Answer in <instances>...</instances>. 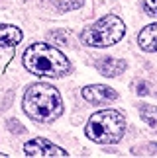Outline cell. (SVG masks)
Segmentation results:
<instances>
[{"instance_id": "1", "label": "cell", "mask_w": 157, "mask_h": 158, "mask_svg": "<svg viewBox=\"0 0 157 158\" xmlns=\"http://www.w3.org/2000/svg\"><path fill=\"white\" fill-rule=\"evenodd\" d=\"M24 66L35 76L59 78L71 70L69 59L47 43H34L24 53Z\"/></svg>"}, {"instance_id": "2", "label": "cell", "mask_w": 157, "mask_h": 158, "mask_svg": "<svg viewBox=\"0 0 157 158\" xmlns=\"http://www.w3.org/2000/svg\"><path fill=\"white\" fill-rule=\"evenodd\" d=\"M24 111L34 121L49 123L63 113L61 94L49 84H34L24 96Z\"/></svg>"}, {"instance_id": "3", "label": "cell", "mask_w": 157, "mask_h": 158, "mask_svg": "<svg viewBox=\"0 0 157 158\" xmlns=\"http://www.w3.org/2000/svg\"><path fill=\"white\" fill-rule=\"evenodd\" d=\"M87 137L100 144H112L118 143L126 133V119L116 109H104L94 113L87 123Z\"/></svg>"}, {"instance_id": "4", "label": "cell", "mask_w": 157, "mask_h": 158, "mask_svg": "<svg viewBox=\"0 0 157 158\" xmlns=\"http://www.w3.org/2000/svg\"><path fill=\"white\" fill-rule=\"evenodd\" d=\"M126 33V26L118 16L108 14L100 18L98 22H94L92 26L83 29L81 41L88 47H110L116 45Z\"/></svg>"}, {"instance_id": "5", "label": "cell", "mask_w": 157, "mask_h": 158, "mask_svg": "<svg viewBox=\"0 0 157 158\" xmlns=\"http://www.w3.org/2000/svg\"><path fill=\"white\" fill-rule=\"evenodd\" d=\"M24 154L26 156H38V158H51V156L63 158V156H67V152L61 147H55L53 143L45 141V139H32L29 143H26Z\"/></svg>"}, {"instance_id": "6", "label": "cell", "mask_w": 157, "mask_h": 158, "mask_svg": "<svg viewBox=\"0 0 157 158\" xmlns=\"http://www.w3.org/2000/svg\"><path fill=\"white\" fill-rule=\"evenodd\" d=\"M83 98L92 104H110L118 98V92L104 84H94V86H84L83 88Z\"/></svg>"}, {"instance_id": "7", "label": "cell", "mask_w": 157, "mask_h": 158, "mask_svg": "<svg viewBox=\"0 0 157 158\" xmlns=\"http://www.w3.org/2000/svg\"><path fill=\"white\" fill-rule=\"evenodd\" d=\"M137 43L143 51L147 53H155L157 51V23H151V26L143 27L140 35H137Z\"/></svg>"}, {"instance_id": "8", "label": "cell", "mask_w": 157, "mask_h": 158, "mask_svg": "<svg viewBox=\"0 0 157 158\" xmlns=\"http://www.w3.org/2000/svg\"><path fill=\"white\" fill-rule=\"evenodd\" d=\"M22 41V29L10 23H0V47H16Z\"/></svg>"}, {"instance_id": "9", "label": "cell", "mask_w": 157, "mask_h": 158, "mask_svg": "<svg viewBox=\"0 0 157 158\" xmlns=\"http://www.w3.org/2000/svg\"><path fill=\"white\" fill-rule=\"evenodd\" d=\"M98 69H100V72L104 76L114 78V76H118V74H122V72H124L126 63H124V60H120V59H114V57H106L98 64Z\"/></svg>"}, {"instance_id": "10", "label": "cell", "mask_w": 157, "mask_h": 158, "mask_svg": "<svg viewBox=\"0 0 157 158\" xmlns=\"http://www.w3.org/2000/svg\"><path fill=\"white\" fill-rule=\"evenodd\" d=\"M53 6L57 10H63V12H69V10H77L83 6V0H51Z\"/></svg>"}, {"instance_id": "11", "label": "cell", "mask_w": 157, "mask_h": 158, "mask_svg": "<svg viewBox=\"0 0 157 158\" xmlns=\"http://www.w3.org/2000/svg\"><path fill=\"white\" fill-rule=\"evenodd\" d=\"M140 113H141V119L147 121L149 125H157V107H153V106H143L140 109Z\"/></svg>"}, {"instance_id": "12", "label": "cell", "mask_w": 157, "mask_h": 158, "mask_svg": "<svg viewBox=\"0 0 157 158\" xmlns=\"http://www.w3.org/2000/svg\"><path fill=\"white\" fill-rule=\"evenodd\" d=\"M143 10L149 16H157V0H143Z\"/></svg>"}, {"instance_id": "13", "label": "cell", "mask_w": 157, "mask_h": 158, "mask_svg": "<svg viewBox=\"0 0 157 158\" xmlns=\"http://www.w3.org/2000/svg\"><path fill=\"white\" fill-rule=\"evenodd\" d=\"M136 92L137 94H147V86H146V84H136Z\"/></svg>"}]
</instances>
